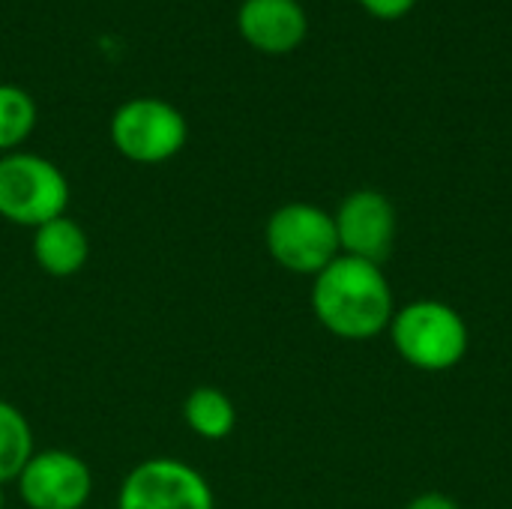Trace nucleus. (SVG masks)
Returning a JSON list of instances; mask_svg holds the SVG:
<instances>
[{
	"label": "nucleus",
	"mask_w": 512,
	"mask_h": 509,
	"mask_svg": "<svg viewBox=\"0 0 512 509\" xmlns=\"http://www.w3.org/2000/svg\"><path fill=\"white\" fill-rule=\"evenodd\" d=\"M264 246L282 270L312 279L342 255L333 213L309 201H288L273 210L264 225Z\"/></svg>",
	"instance_id": "obj_4"
},
{
	"label": "nucleus",
	"mask_w": 512,
	"mask_h": 509,
	"mask_svg": "<svg viewBox=\"0 0 512 509\" xmlns=\"http://www.w3.org/2000/svg\"><path fill=\"white\" fill-rule=\"evenodd\" d=\"M117 509H216V498L201 471L180 459L153 456L126 474Z\"/></svg>",
	"instance_id": "obj_6"
},
{
	"label": "nucleus",
	"mask_w": 512,
	"mask_h": 509,
	"mask_svg": "<svg viewBox=\"0 0 512 509\" xmlns=\"http://www.w3.org/2000/svg\"><path fill=\"white\" fill-rule=\"evenodd\" d=\"M6 507V501H3V486H0V509Z\"/></svg>",
	"instance_id": "obj_16"
},
{
	"label": "nucleus",
	"mask_w": 512,
	"mask_h": 509,
	"mask_svg": "<svg viewBox=\"0 0 512 509\" xmlns=\"http://www.w3.org/2000/svg\"><path fill=\"white\" fill-rule=\"evenodd\" d=\"M36 126V102L18 84H0V156L15 153Z\"/></svg>",
	"instance_id": "obj_13"
},
{
	"label": "nucleus",
	"mask_w": 512,
	"mask_h": 509,
	"mask_svg": "<svg viewBox=\"0 0 512 509\" xmlns=\"http://www.w3.org/2000/svg\"><path fill=\"white\" fill-rule=\"evenodd\" d=\"M33 453V429L27 417L0 399V486L18 480Z\"/></svg>",
	"instance_id": "obj_12"
},
{
	"label": "nucleus",
	"mask_w": 512,
	"mask_h": 509,
	"mask_svg": "<svg viewBox=\"0 0 512 509\" xmlns=\"http://www.w3.org/2000/svg\"><path fill=\"white\" fill-rule=\"evenodd\" d=\"M405 509H459V504L444 492H423V495L411 498Z\"/></svg>",
	"instance_id": "obj_15"
},
{
	"label": "nucleus",
	"mask_w": 512,
	"mask_h": 509,
	"mask_svg": "<svg viewBox=\"0 0 512 509\" xmlns=\"http://www.w3.org/2000/svg\"><path fill=\"white\" fill-rule=\"evenodd\" d=\"M186 426L204 441H225L237 426V408L219 387H195L183 402Z\"/></svg>",
	"instance_id": "obj_11"
},
{
	"label": "nucleus",
	"mask_w": 512,
	"mask_h": 509,
	"mask_svg": "<svg viewBox=\"0 0 512 509\" xmlns=\"http://www.w3.org/2000/svg\"><path fill=\"white\" fill-rule=\"evenodd\" d=\"M240 36L264 54H288L303 45L309 18L300 0H243L237 9Z\"/></svg>",
	"instance_id": "obj_9"
},
{
	"label": "nucleus",
	"mask_w": 512,
	"mask_h": 509,
	"mask_svg": "<svg viewBox=\"0 0 512 509\" xmlns=\"http://www.w3.org/2000/svg\"><path fill=\"white\" fill-rule=\"evenodd\" d=\"M114 150L135 165H162L174 159L189 138V123L177 105L156 96H135L111 117Z\"/></svg>",
	"instance_id": "obj_5"
},
{
	"label": "nucleus",
	"mask_w": 512,
	"mask_h": 509,
	"mask_svg": "<svg viewBox=\"0 0 512 509\" xmlns=\"http://www.w3.org/2000/svg\"><path fill=\"white\" fill-rule=\"evenodd\" d=\"M15 483L21 501L30 509H81L93 492L87 462L69 450L33 453Z\"/></svg>",
	"instance_id": "obj_8"
},
{
	"label": "nucleus",
	"mask_w": 512,
	"mask_h": 509,
	"mask_svg": "<svg viewBox=\"0 0 512 509\" xmlns=\"http://www.w3.org/2000/svg\"><path fill=\"white\" fill-rule=\"evenodd\" d=\"M390 342L396 354L417 372H450L471 348L465 318L444 300H411L396 309L390 321Z\"/></svg>",
	"instance_id": "obj_2"
},
{
	"label": "nucleus",
	"mask_w": 512,
	"mask_h": 509,
	"mask_svg": "<svg viewBox=\"0 0 512 509\" xmlns=\"http://www.w3.org/2000/svg\"><path fill=\"white\" fill-rule=\"evenodd\" d=\"M90 258V237L87 231L69 219L57 216L33 231V261L51 279L78 276Z\"/></svg>",
	"instance_id": "obj_10"
},
{
	"label": "nucleus",
	"mask_w": 512,
	"mask_h": 509,
	"mask_svg": "<svg viewBox=\"0 0 512 509\" xmlns=\"http://www.w3.org/2000/svg\"><path fill=\"white\" fill-rule=\"evenodd\" d=\"M360 6L372 15V18H381V21H399L405 18L417 0H360Z\"/></svg>",
	"instance_id": "obj_14"
},
{
	"label": "nucleus",
	"mask_w": 512,
	"mask_h": 509,
	"mask_svg": "<svg viewBox=\"0 0 512 509\" xmlns=\"http://www.w3.org/2000/svg\"><path fill=\"white\" fill-rule=\"evenodd\" d=\"M312 315L318 324L345 342H369L390 330L396 297L381 264L351 255L333 258L312 279Z\"/></svg>",
	"instance_id": "obj_1"
},
{
	"label": "nucleus",
	"mask_w": 512,
	"mask_h": 509,
	"mask_svg": "<svg viewBox=\"0 0 512 509\" xmlns=\"http://www.w3.org/2000/svg\"><path fill=\"white\" fill-rule=\"evenodd\" d=\"M339 252L384 264L396 246V207L393 201L378 189H354L342 198V204L333 213Z\"/></svg>",
	"instance_id": "obj_7"
},
{
	"label": "nucleus",
	"mask_w": 512,
	"mask_h": 509,
	"mask_svg": "<svg viewBox=\"0 0 512 509\" xmlns=\"http://www.w3.org/2000/svg\"><path fill=\"white\" fill-rule=\"evenodd\" d=\"M69 180L39 153L0 156V219L18 228H39L57 216H66Z\"/></svg>",
	"instance_id": "obj_3"
}]
</instances>
